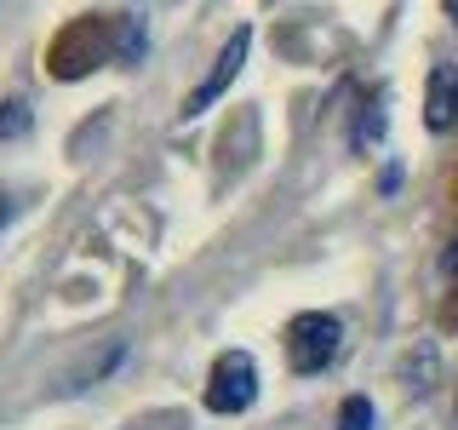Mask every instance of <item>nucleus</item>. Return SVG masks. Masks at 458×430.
Instances as JSON below:
<instances>
[{
    "mask_svg": "<svg viewBox=\"0 0 458 430\" xmlns=\"http://www.w3.org/2000/svg\"><path fill=\"white\" fill-rule=\"evenodd\" d=\"M247 52H252V29H247V23H241V29H235V35H229V40H224V52H218V57H212V75H207V81H200V86H195V92H190V104H183V121H195V115H200V109H212V104H218V98L229 92V81H235V75H241V64H247Z\"/></svg>",
    "mask_w": 458,
    "mask_h": 430,
    "instance_id": "3",
    "label": "nucleus"
},
{
    "mask_svg": "<svg viewBox=\"0 0 458 430\" xmlns=\"http://www.w3.org/2000/svg\"><path fill=\"white\" fill-rule=\"evenodd\" d=\"M384 126H390V115H384V104L372 98V104H361V115H355V133H350V143H355V150H372V143L384 138Z\"/></svg>",
    "mask_w": 458,
    "mask_h": 430,
    "instance_id": "5",
    "label": "nucleus"
},
{
    "mask_svg": "<svg viewBox=\"0 0 458 430\" xmlns=\"http://www.w3.org/2000/svg\"><path fill=\"white\" fill-rule=\"evenodd\" d=\"M441 6H447V18H453V23H458V0H441Z\"/></svg>",
    "mask_w": 458,
    "mask_h": 430,
    "instance_id": "9",
    "label": "nucleus"
},
{
    "mask_svg": "<svg viewBox=\"0 0 458 430\" xmlns=\"http://www.w3.org/2000/svg\"><path fill=\"white\" fill-rule=\"evenodd\" d=\"M447 276L458 281V236H453V247H447Z\"/></svg>",
    "mask_w": 458,
    "mask_h": 430,
    "instance_id": "8",
    "label": "nucleus"
},
{
    "mask_svg": "<svg viewBox=\"0 0 458 430\" xmlns=\"http://www.w3.org/2000/svg\"><path fill=\"white\" fill-rule=\"evenodd\" d=\"M424 126H429V133H453V126H458V64H436V69H429Z\"/></svg>",
    "mask_w": 458,
    "mask_h": 430,
    "instance_id": "4",
    "label": "nucleus"
},
{
    "mask_svg": "<svg viewBox=\"0 0 458 430\" xmlns=\"http://www.w3.org/2000/svg\"><path fill=\"white\" fill-rule=\"evenodd\" d=\"M344 344V322L327 310H304L286 322V367L293 373H321Z\"/></svg>",
    "mask_w": 458,
    "mask_h": 430,
    "instance_id": "1",
    "label": "nucleus"
},
{
    "mask_svg": "<svg viewBox=\"0 0 458 430\" xmlns=\"http://www.w3.org/2000/svg\"><path fill=\"white\" fill-rule=\"evenodd\" d=\"M372 425H378V408H372L367 396H344V408H338L333 430H372Z\"/></svg>",
    "mask_w": 458,
    "mask_h": 430,
    "instance_id": "6",
    "label": "nucleus"
},
{
    "mask_svg": "<svg viewBox=\"0 0 458 430\" xmlns=\"http://www.w3.org/2000/svg\"><path fill=\"white\" fill-rule=\"evenodd\" d=\"M29 133V104L23 98H6L0 104V138H23Z\"/></svg>",
    "mask_w": 458,
    "mask_h": 430,
    "instance_id": "7",
    "label": "nucleus"
},
{
    "mask_svg": "<svg viewBox=\"0 0 458 430\" xmlns=\"http://www.w3.org/2000/svg\"><path fill=\"white\" fill-rule=\"evenodd\" d=\"M258 401V362L247 350H224L218 362L207 373V408L224 413V419H235V413H247Z\"/></svg>",
    "mask_w": 458,
    "mask_h": 430,
    "instance_id": "2",
    "label": "nucleus"
}]
</instances>
